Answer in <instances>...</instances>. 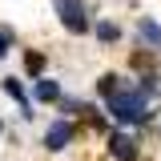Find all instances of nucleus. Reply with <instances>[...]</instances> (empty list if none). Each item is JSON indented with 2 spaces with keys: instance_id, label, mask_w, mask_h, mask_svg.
<instances>
[{
  "instance_id": "obj_2",
  "label": "nucleus",
  "mask_w": 161,
  "mask_h": 161,
  "mask_svg": "<svg viewBox=\"0 0 161 161\" xmlns=\"http://www.w3.org/2000/svg\"><path fill=\"white\" fill-rule=\"evenodd\" d=\"M53 8H57L60 24H64L69 32H85V28H89V8H85V0H53Z\"/></svg>"
},
{
  "instance_id": "obj_3",
  "label": "nucleus",
  "mask_w": 161,
  "mask_h": 161,
  "mask_svg": "<svg viewBox=\"0 0 161 161\" xmlns=\"http://www.w3.org/2000/svg\"><path fill=\"white\" fill-rule=\"evenodd\" d=\"M69 141H73V125H69V121H53V125H48V133H44V149L60 153Z\"/></svg>"
},
{
  "instance_id": "obj_6",
  "label": "nucleus",
  "mask_w": 161,
  "mask_h": 161,
  "mask_svg": "<svg viewBox=\"0 0 161 161\" xmlns=\"http://www.w3.org/2000/svg\"><path fill=\"white\" fill-rule=\"evenodd\" d=\"M4 93H8V97L20 105V113H24V117H32V105H28V97H24V89H20V80H16V77L4 80Z\"/></svg>"
},
{
  "instance_id": "obj_12",
  "label": "nucleus",
  "mask_w": 161,
  "mask_h": 161,
  "mask_svg": "<svg viewBox=\"0 0 161 161\" xmlns=\"http://www.w3.org/2000/svg\"><path fill=\"white\" fill-rule=\"evenodd\" d=\"M24 64H28V73H40V53H28V60H24Z\"/></svg>"
},
{
  "instance_id": "obj_5",
  "label": "nucleus",
  "mask_w": 161,
  "mask_h": 161,
  "mask_svg": "<svg viewBox=\"0 0 161 161\" xmlns=\"http://www.w3.org/2000/svg\"><path fill=\"white\" fill-rule=\"evenodd\" d=\"M137 36L145 40L149 48H161V24H157V20H149V16H145V20L137 24Z\"/></svg>"
},
{
  "instance_id": "obj_8",
  "label": "nucleus",
  "mask_w": 161,
  "mask_h": 161,
  "mask_svg": "<svg viewBox=\"0 0 161 161\" xmlns=\"http://www.w3.org/2000/svg\"><path fill=\"white\" fill-rule=\"evenodd\" d=\"M117 89H121V77H113V73H105V77H101V85H97L101 97H109V93H117Z\"/></svg>"
},
{
  "instance_id": "obj_9",
  "label": "nucleus",
  "mask_w": 161,
  "mask_h": 161,
  "mask_svg": "<svg viewBox=\"0 0 161 161\" xmlns=\"http://www.w3.org/2000/svg\"><path fill=\"white\" fill-rule=\"evenodd\" d=\"M137 93H141V97H149V101H153V97H157V77H141Z\"/></svg>"
},
{
  "instance_id": "obj_7",
  "label": "nucleus",
  "mask_w": 161,
  "mask_h": 161,
  "mask_svg": "<svg viewBox=\"0 0 161 161\" xmlns=\"http://www.w3.org/2000/svg\"><path fill=\"white\" fill-rule=\"evenodd\" d=\"M36 101H60V85L53 77H40L36 80Z\"/></svg>"
},
{
  "instance_id": "obj_11",
  "label": "nucleus",
  "mask_w": 161,
  "mask_h": 161,
  "mask_svg": "<svg viewBox=\"0 0 161 161\" xmlns=\"http://www.w3.org/2000/svg\"><path fill=\"white\" fill-rule=\"evenodd\" d=\"M8 48H12V32H8V28H0V60L8 57Z\"/></svg>"
},
{
  "instance_id": "obj_4",
  "label": "nucleus",
  "mask_w": 161,
  "mask_h": 161,
  "mask_svg": "<svg viewBox=\"0 0 161 161\" xmlns=\"http://www.w3.org/2000/svg\"><path fill=\"white\" fill-rule=\"evenodd\" d=\"M109 149H113V157H117V161H133V157H137L133 137H125V133H113V137H109Z\"/></svg>"
},
{
  "instance_id": "obj_10",
  "label": "nucleus",
  "mask_w": 161,
  "mask_h": 161,
  "mask_svg": "<svg viewBox=\"0 0 161 161\" xmlns=\"http://www.w3.org/2000/svg\"><path fill=\"white\" fill-rule=\"evenodd\" d=\"M97 36L109 44V40H117V36H121V28H117V24H97Z\"/></svg>"
},
{
  "instance_id": "obj_1",
  "label": "nucleus",
  "mask_w": 161,
  "mask_h": 161,
  "mask_svg": "<svg viewBox=\"0 0 161 161\" xmlns=\"http://www.w3.org/2000/svg\"><path fill=\"white\" fill-rule=\"evenodd\" d=\"M105 105H109V113L117 121H125V125H145V121L153 117V113H149V97H141L137 89H125V85H121L117 93H109Z\"/></svg>"
}]
</instances>
